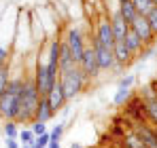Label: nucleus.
<instances>
[{
  "instance_id": "5",
  "label": "nucleus",
  "mask_w": 157,
  "mask_h": 148,
  "mask_svg": "<svg viewBox=\"0 0 157 148\" xmlns=\"http://www.w3.org/2000/svg\"><path fill=\"white\" fill-rule=\"evenodd\" d=\"M78 68L81 72L85 74L87 80H94L100 76V68H98V61H96V53L91 49V45H87L85 51H83V57L78 59Z\"/></svg>"
},
{
  "instance_id": "22",
  "label": "nucleus",
  "mask_w": 157,
  "mask_h": 148,
  "mask_svg": "<svg viewBox=\"0 0 157 148\" xmlns=\"http://www.w3.org/2000/svg\"><path fill=\"white\" fill-rule=\"evenodd\" d=\"M9 78H11V64H4V66H0V95H2L4 89H6Z\"/></svg>"
},
{
  "instance_id": "20",
  "label": "nucleus",
  "mask_w": 157,
  "mask_h": 148,
  "mask_svg": "<svg viewBox=\"0 0 157 148\" xmlns=\"http://www.w3.org/2000/svg\"><path fill=\"white\" fill-rule=\"evenodd\" d=\"M34 138H36V135H34V133H32V129H30V127H21V129H19V135H17V140H19V144H21V146H32V142H34Z\"/></svg>"
},
{
  "instance_id": "9",
  "label": "nucleus",
  "mask_w": 157,
  "mask_h": 148,
  "mask_svg": "<svg viewBox=\"0 0 157 148\" xmlns=\"http://www.w3.org/2000/svg\"><path fill=\"white\" fill-rule=\"evenodd\" d=\"M45 98H47V102H49V106H51V110L55 112V114H57V112H59V110H62L66 104H68V99H66V93H64V89H62L59 80L53 85L51 91H49Z\"/></svg>"
},
{
  "instance_id": "25",
  "label": "nucleus",
  "mask_w": 157,
  "mask_h": 148,
  "mask_svg": "<svg viewBox=\"0 0 157 148\" xmlns=\"http://www.w3.org/2000/svg\"><path fill=\"white\" fill-rule=\"evenodd\" d=\"M28 127L32 129V133H34V135H43V133H47V131H49V129H47V123H40V121H32Z\"/></svg>"
},
{
  "instance_id": "27",
  "label": "nucleus",
  "mask_w": 157,
  "mask_h": 148,
  "mask_svg": "<svg viewBox=\"0 0 157 148\" xmlns=\"http://www.w3.org/2000/svg\"><path fill=\"white\" fill-rule=\"evenodd\" d=\"M147 21H149V25H151L153 34L157 36V6H153V9H151V13L147 15Z\"/></svg>"
},
{
  "instance_id": "17",
  "label": "nucleus",
  "mask_w": 157,
  "mask_h": 148,
  "mask_svg": "<svg viewBox=\"0 0 157 148\" xmlns=\"http://www.w3.org/2000/svg\"><path fill=\"white\" fill-rule=\"evenodd\" d=\"M144 102V112H147V121L157 127V98L155 99H142Z\"/></svg>"
},
{
  "instance_id": "28",
  "label": "nucleus",
  "mask_w": 157,
  "mask_h": 148,
  "mask_svg": "<svg viewBox=\"0 0 157 148\" xmlns=\"http://www.w3.org/2000/svg\"><path fill=\"white\" fill-rule=\"evenodd\" d=\"M4 146L6 148H21V144H19L17 138H4Z\"/></svg>"
},
{
  "instance_id": "3",
  "label": "nucleus",
  "mask_w": 157,
  "mask_h": 148,
  "mask_svg": "<svg viewBox=\"0 0 157 148\" xmlns=\"http://www.w3.org/2000/svg\"><path fill=\"white\" fill-rule=\"evenodd\" d=\"M62 38H64V43L68 45V49H70V53H72L75 61L78 64V59L83 57V51H85V47H87V43H85V36H83L81 28H78V25H70Z\"/></svg>"
},
{
  "instance_id": "26",
  "label": "nucleus",
  "mask_w": 157,
  "mask_h": 148,
  "mask_svg": "<svg viewBox=\"0 0 157 148\" xmlns=\"http://www.w3.org/2000/svg\"><path fill=\"white\" fill-rule=\"evenodd\" d=\"M4 64H11V47L0 45V66H4Z\"/></svg>"
},
{
  "instance_id": "6",
  "label": "nucleus",
  "mask_w": 157,
  "mask_h": 148,
  "mask_svg": "<svg viewBox=\"0 0 157 148\" xmlns=\"http://www.w3.org/2000/svg\"><path fill=\"white\" fill-rule=\"evenodd\" d=\"M130 28L136 32V36L142 40V45H144V47H153V45H155L157 36L153 34V30H151V25H149V21H147V17L138 15V17L130 24Z\"/></svg>"
},
{
  "instance_id": "12",
  "label": "nucleus",
  "mask_w": 157,
  "mask_h": 148,
  "mask_svg": "<svg viewBox=\"0 0 157 148\" xmlns=\"http://www.w3.org/2000/svg\"><path fill=\"white\" fill-rule=\"evenodd\" d=\"M113 55H115V64L121 66V68H128L132 61H134V55L130 53V49L125 47L123 40H117L113 45Z\"/></svg>"
},
{
  "instance_id": "32",
  "label": "nucleus",
  "mask_w": 157,
  "mask_h": 148,
  "mask_svg": "<svg viewBox=\"0 0 157 148\" xmlns=\"http://www.w3.org/2000/svg\"><path fill=\"white\" fill-rule=\"evenodd\" d=\"M83 2H94V0H83Z\"/></svg>"
},
{
  "instance_id": "15",
  "label": "nucleus",
  "mask_w": 157,
  "mask_h": 148,
  "mask_svg": "<svg viewBox=\"0 0 157 148\" xmlns=\"http://www.w3.org/2000/svg\"><path fill=\"white\" fill-rule=\"evenodd\" d=\"M117 11L121 13V17L125 19V24L130 25L136 17H138V13H136V9H134V4H132V0H125V2H121V4H117Z\"/></svg>"
},
{
  "instance_id": "33",
  "label": "nucleus",
  "mask_w": 157,
  "mask_h": 148,
  "mask_svg": "<svg viewBox=\"0 0 157 148\" xmlns=\"http://www.w3.org/2000/svg\"><path fill=\"white\" fill-rule=\"evenodd\" d=\"M153 4H155V6H157V0H153Z\"/></svg>"
},
{
  "instance_id": "23",
  "label": "nucleus",
  "mask_w": 157,
  "mask_h": 148,
  "mask_svg": "<svg viewBox=\"0 0 157 148\" xmlns=\"http://www.w3.org/2000/svg\"><path fill=\"white\" fill-rule=\"evenodd\" d=\"M64 131H66V123L53 125V129L49 131V142H59V140H62V135H64Z\"/></svg>"
},
{
  "instance_id": "13",
  "label": "nucleus",
  "mask_w": 157,
  "mask_h": 148,
  "mask_svg": "<svg viewBox=\"0 0 157 148\" xmlns=\"http://www.w3.org/2000/svg\"><path fill=\"white\" fill-rule=\"evenodd\" d=\"M53 117H55V112L51 110V106H49L47 98H40V99H38V106H36V112H34V121L49 123Z\"/></svg>"
},
{
  "instance_id": "7",
  "label": "nucleus",
  "mask_w": 157,
  "mask_h": 148,
  "mask_svg": "<svg viewBox=\"0 0 157 148\" xmlns=\"http://www.w3.org/2000/svg\"><path fill=\"white\" fill-rule=\"evenodd\" d=\"M96 38L108 47V49H113V45H115V34H113V25H110V19H108V13L102 15L98 21H96Z\"/></svg>"
},
{
  "instance_id": "29",
  "label": "nucleus",
  "mask_w": 157,
  "mask_h": 148,
  "mask_svg": "<svg viewBox=\"0 0 157 148\" xmlns=\"http://www.w3.org/2000/svg\"><path fill=\"white\" fill-rule=\"evenodd\" d=\"M47 148H62V144H59V142H49Z\"/></svg>"
},
{
  "instance_id": "24",
  "label": "nucleus",
  "mask_w": 157,
  "mask_h": 148,
  "mask_svg": "<svg viewBox=\"0 0 157 148\" xmlns=\"http://www.w3.org/2000/svg\"><path fill=\"white\" fill-rule=\"evenodd\" d=\"M134 83H136V74H125V76H121V78L117 80V87H121V89H132Z\"/></svg>"
},
{
  "instance_id": "34",
  "label": "nucleus",
  "mask_w": 157,
  "mask_h": 148,
  "mask_svg": "<svg viewBox=\"0 0 157 148\" xmlns=\"http://www.w3.org/2000/svg\"><path fill=\"white\" fill-rule=\"evenodd\" d=\"M21 148H32V146H21Z\"/></svg>"
},
{
  "instance_id": "11",
  "label": "nucleus",
  "mask_w": 157,
  "mask_h": 148,
  "mask_svg": "<svg viewBox=\"0 0 157 148\" xmlns=\"http://www.w3.org/2000/svg\"><path fill=\"white\" fill-rule=\"evenodd\" d=\"M57 68H59V74L70 72V70L78 68V64L75 61V57H72V53L68 49V45L64 43V38H62V43H59V64H57Z\"/></svg>"
},
{
  "instance_id": "8",
  "label": "nucleus",
  "mask_w": 157,
  "mask_h": 148,
  "mask_svg": "<svg viewBox=\"0 0 157 148\" xmlns=\"http://www.w3.org/2000/svg\"><path fill=\"white\" fill-rule=\"evenodd\" d=\"M134 133L140 138L144 148H157V127H149V125L138 123L134 127Z\"/></svg>"
},
{
  "instance_id": "16",
  "label": "nucleus",
  "mask_w": 157,
  "mask_h": 148,
  "mask_svg": "<svg viewBox=\"0 0 157 148\" xmlns=\"http://www.w3.org/2000/svg\"><path fill=\"white\" fill-rule=\"evenodd\" d=\"M19 129L21 127H19L17 121H2V129L0 131H2L4 138H17L19 135Z\"/></svg>"
},
{
  "instance_id": "19",
  "label": "nucleus",
  "mask_w": 157,
  "mask_h": 148,
  "mask_svg": "<svg viewBox=\"0 0 157 148\" xmlns=\"http://www.w3.org/2000/svg\"><path fill=\"white\" fill-rule=\"evenodd\" d=\"M132 4H134L136 13H138V15H142V17H147V15L151 13V9L155 6V4H153V0H132Z\"/></svg>"
},
{
  "instance_id": "31",
  "label": "nucleus",
  "mask_w": 157,
  "mask_h": 148,
  "mask_svg": "<svg viewBox=\"0 0 157 148\" xmlns=\"http://www.w3.org/2000/svg\"><path fill=\"white\" fill-rule=\"evenodd\" d=\"M121 2H125V0H117V4H121Z\"/></svg>"
},
{
  "instance_id": "18",
  "label": "nucleus",
  "mask_w": 157,
  "mask_h": 148,
  "mask_svg": "<svg viewBox=\"0 0 157 148\" xmlns=\"http://www.w3.org/2000/svg\"><path fill=\"white\" fill-rule=\"evenodd\" d=\"M130 99H132V89H121V87H117V91H115V95H113V104H115V106H125Z\"/></svg>"
},
{
  "instance_id": "4",
  "label": "nucleus",
  "mask_w": 157,
  "mask_h": 148,
  "mask_svg": "<svg viewBox=\"0 0 157 148\" xmlns=\"http://www.w3.org/2000/svg\"><path fill=\"white\" fill-rule=\"evenodd\" d=\"M91 49L96 53V61H98V68H100V72H108V70H113L115 68V55H113V49H108L104 47L98 38H96V34H91Z\"/></svg>"
},
{
  "instance_id": "10",
  "label": "nucleus",
  "mask_w": 157,
  "mask_h": 148,
  "mask_svg": "<svg viewBox=\"0 0 157 148\" xmlns=\"http://www.w3.org/2000/svg\"><path fill=\"white\" fill-rule=\"evenodd\" d=\"M108 19H110V25H113L115 43H117V40H123V38H125V34H128V30H130V25L125 24V19L121 17V13H119L117 9H113V11L108 13Z\"/></svg>"
},
{
  "instance_id": "21",
  "label": "nucleus",
  "mask_w": 157,
  "mask_h": 148,
  "mask_svg": "<svg viewBox=\"0 0 157 148\" xmlns=\"http://www.w3.org/2000/svg\"><path fill=\"white\" fill-rule=\"evenodd\" d=\"M123 148H144V144L140 142V138L134 131H130L123 135Z\"/></svg>"
},
{
  "instance_id": "1",
  "label": "nucleus",
  "mask_w": 157,
  "mask_h": 148,
  "mask_svg": "<svg viewBox=\"0 0 157 148\" xmlns=\"http://www.w3.org/2000/svg\"><path fill=\"white\" fill-rule=\"evenodd\" d=\"M59 85H62V89H64V93H66V99L70 102V99L78 98L83 91H85V87H87V78H85V74L81 72V68H75V70H70V72H64L59 74Z\"/></svg>"
},
{
  "instance_id": "2",
  "label": "nucleus",
  "mask_w": 157,
  "mask_h": 148,
  "mask_svg": "<svg viewBox=\"0 0 157 148\" xmlns=\"http://www.w3.org/2000/svg\"><path fill=\"white\" fill-rule=\"evenodd\" d=\"M19 110H21V95L11 93V91H4L0 95V114H2V121H17Z\"/></svg>"
},
{
  "instance_id": "35",
  "label": "nucleus",
  "mask_w": 157,
  "mask_h": 148,
  "mask_svg": "<svg viewBox=\"0 0 157 148\" xmlns=\"http://www.w3.org/2000/svg\"><path fill=\"white\" fill-rule=\"evenodd\" d=\"M0 121H2V114H0Z\"/></svg>"
},
{
  "instance_id": "14",
  "label": "nucleus",
  "mask_w": 157,
  "mask_h": 148,
  "mask_svg": "<svg viewBox=\"0 0 157 148\" xmlns=\"http://www.w3.org/2000/svg\"><path fill=\"white\" fill-rule=\"evenodd\" d=\"M123 43H125V47L130 49V53L136 57V55H140L142 53V49H144V45H142V40L136 36V32L134 30H128V34H125V38H123Z\"/></svg>"
},
{
  "instance_id": "30",
  "label": "nucleus",
  "mask_w": 157,
  "mask_h": 148,
  "mask_svg": "<svg viewBox=\"0 0 157 148\" xmlns=\"http://www.w3.org/2000/svg\"><path fill=\"white\" fill-rule=\"evenodd\" d=\"M70 148H83V146H81L78 142H70Z\"/></svg>"
}]
</instances>
